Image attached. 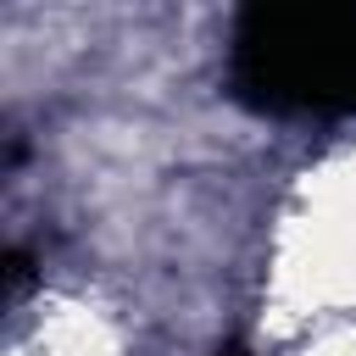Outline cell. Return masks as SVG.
Wrapping results in <instances>:
<instances>
[{
    "instance_id": "cell-1",
    "label": "cell",
    "mask_w": 356,
    "mask_h": 356,
    "mask_svg": "<svg viewBox=\"0 0 356 356\" xmlns=\"http://www.w3.org/2000/svg\"><path fill=\"white\" fill-rule=\"evenodd\" d=\"M234 83L273 111H356V11L256 6L234 33Z\"/></svg>"
}]
</instances>
